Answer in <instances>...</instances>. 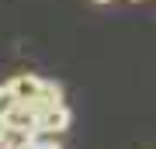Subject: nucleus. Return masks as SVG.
Listing matches in <instances>:
<instances>
[{
	"label": "nucleus",
	"mask_w": 156,
	"mask_h": 149,
	"mask_svg": "<svg viewBox=\"0 0 156 149\" xmlns=\"http://www.w3.org/2000/svg\"><path fill=\"white\" fill-rule=\"evenodd\" d=\"M73 122V115H69V108L66 104H52V108H45L38 111V122H35V128H45V132H66Z\"/></svg>",
	"instance_id": "obj_1"
},
{
	"label": "nucleus",
	"mask_w": 156,
	"mask_h": 149,
	"mask_svg": "<svg viewBox=\"0 0 156 149\" xmlns=\"http://www.w3.org/2000/svg\"><path fill=\"white\" fill-rule=\"evenodd\" d=\"M94 4H108V0H94Z\"/></svg>",
	"instance_id": "obj_8"
},
{
	"label": "nucleus",
	"mask_w": 156,
	"mask_h": 149,
	"mask_svg": "<svg viewBox=\"0 0 156 149\" xmlns=\"http://www.w3.org/2000/svg\"><path fill=\"white\" fill-rule=\"evenodd\" d=\"M0 149H28V146H0Z\"/></svg>",
	"instance_id": "obj_7"
},
{
	"label": "nucleus",
	"mask_w": 156,
	"mask_h": 149,
	"mask_svg": "<svg viewBox=\"0 0 156 149\" xmlns=\"http://www.w3.org/2000/svg\"><path fill=\"white\" fill-rule=\"evenodd\" d=\"M28 149H59V132H45V128H35L28 135Z\"/></svg>",
	"instance_id": "obj_4"
},
{
	"label": "nucleus",
	"mask_w": 156,
	"mask_h": 149,
	"mask_svg": "<svg viewBox=\"0 0 156 149\" xmlns=\"http://www.w3.org/2000/svg\"><path fill=\"white\" fill-rule=\"evenodd\" d=\"M7 87L14 90V97H17V104H31V101H38L42 94V87H45V80H38L35 73H21V76H14Z\"/></svg>",
	"instance_id": "obj_2"
},
{
	"label": "nucleus",
	"mask_w": 156,
	"mask_h": 149,
	"mask_svg": "<svg viewBox=\"0 0 156 149\" xmlns=\"http://www.w3.org/2000/svg\"><path fill=\"white\" fill-rule=\"evenodd\" d=\"M35 122H38V115H35L28 104H17L11 115H7V128H11V132H21V135H31Z\"/></svg>",
	"instance_id": "obj_3"
},
{
	"label": "nucleus",
	"mask_w": 156,
	"mask_h": 149,
	"mask_svg": "<svg viewBox=\"0 0 156 149\" xmlns=\"http://www.w3.org/2000/svg\"><path fill=\"white\" fill-rule=\"evenodd\" d=\"M7 135H11V128H7V118H0V146H7Z\"/></svg>",
	"instance_id": "obj_6"
},
{
	"label": "nucleus",
	"mask_w": 156,
	"mask_h": 149,
	"mask_svg": "<svg viewBox=\"0 0 156 149\" xmlns=\"http://www.w3.org/2000/svg\"><path fill=\"white\" fill-rule=\"evenodd\" d=\"M132 4H139V0H132Z\"/></svg>",
	"instance_id": "obj_9"
},
{
	"label": "nucleus",
	"mask_w": 156,
	"mask_h": 149,
	"mask_svg": "<svg viewBox=\"0 0 156 149\" xmlns=\"http://www.w3.org/2000/svg\"><path fill=\"white\" fill-rule=\"evenodd\" d=\"M14 108H17V97H14V90L4 83V87H0V118H7Z\"/></svg>",
	"instance_id": "obj_5"
}]
</instances>
